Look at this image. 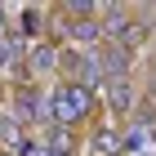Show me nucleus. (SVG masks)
I'll return each instance as SVG.
<instances>
[{
  "instance_id": "nucleus-9",
  "label": "nucleus",
  "mask_w": 156,
  "mask_h": 156,
  "mask_svg": "<svg viewBox=\"0 0 156 156\" xmlns=\"http://www.w3.org/2000/svg\"><path fill=\"white\" fill-rule=\"evenodd\" d=\"M72 36L80 40V45H89V40L103 36V23H98V18H76V23H72Z\"/></svg>"
},
{
  "instance_id": "nucleus-7",
  "label": "nucleus",
  "mask_w": 156,
  "mask_h": 156,
  "mask_svg": "<svg viewBox=\"0 0 156 156\" xmlns=\"http://www.w3.org/2000/svg\"><path fill=\"white\" fill-rule=\"evenodd\" d=\"M18 49H23V36H13V27H9V36L0 40V67H5V72L18 67Z\"/></svg>"
},
{
  "instance_id": "nucleus-3",
  "label": "nucleus",
  "mask_w": 156,
  "mask_h": 156,
  "mask_svg": "<svg viewBox=\"0 0 156 156\" xmlns=\"http://www.w3.org/2000/svg\"><path fill=\"white\" fill-rule=\"evenodd\" d=\"M58 62H67L76 72V85L80 89H94L98 80H103V62H98V54H72V58H58Z\"/></svg>"
},
{
  "instance_id": "nucleus-10",
  "label": "nucleus",
  "mask_w": 156,
  "mask_h": 156,
  "mask_svg": "<svg viewBox=\"0 0 156 156\" xmlns=\"http://www.w3.org/2000/svg\"><path fill=\"white\" fill-rule=\"evenodd\" d=\"M125 147V138H120L116 129H98V138H94V152L98 156H112V152H120Z\"/></svg>"
},
{
  "instance_id": "nucleus-1",
  "label": "nucleus",
  "mask_w": 156,
  "mask_h": 156,
  "mask_svg": "<svg viewBox=\"0 0 156 156\" xmlns=\"http://www.w3.org/2000/svg\"><path fill=\"white\" fill-rule=\"evenodd\" d=\"M89 103H94V94H89V89H80V85L72 80V85H58V89L49 94L45 112L58 120V125H67V120H80L85 112H89Z\"/></svg>"
},
{
  "instance_id": "nucleus-6",
  "label": "nucleus",
  "mask_w": 156,
  "mask_h": 156,
  "mask_svg": "<svg viewBox=\"0 0 156 156\" xmlns=\"http://www.w3.org/2000/svg\"><path fill=\"white\" fill-rule=\"evenodd\" d=\"M107 103H112V112H129L134 107V85L129 80H112L107 85Z\"/></svg>"
},
{
  "instance_id": "nucleus-11",
  "label": "nucleus",
  "mask_w": 156,
  "mask_h": 156,
  "mask_svg": "<svg viewBox=\"0 0 156 156\" xmlns=\"http://www.w3.org/2000/svg\"><path fill=\"white\" fill-rule=\"evenodd\" d=\"M40 31V9H31L27 5L23 13H18V27H13V36H36Z\"/></svg>"
},
{
  "instance_id": "nucleus-8",
  "label": "nucleus",
  "mask_w": 156,
  "mask_h": 156,
  "mask_svg": "<svg viewBox=\"0 0 156 156\" xmlns=\"http://www.w3.org/2000/svg\"><path fill=\"white\" fill-rule=\"evenodd\" d=\"M31 67L36 72H54L58 67V49L54 45H31Z\"/></svg>"
},
{
  "instance_id": "nucleus-2",
  "label": "nucleus",
  "mask_w": 156,
  "mask_h": 156,
  "mask_svg": "<svg viewBox=\"0 0 156 156\" xmlns=\"http://www.w3.org/2000/svg\"><path fill=\"white\" fill-rule=\"evenodd\" d=\"M0 152H9V156H31L36 143H31V134H27L18 120H0Z\"/></svg>"
},
{
  "instance_id": "nucleus-4",
  "label": "nucleus",
  "mask_w": 156,
  "mask_h": 156,
  "mask_svg": "<svg viewBox=\"0 0 156 156\" xmlns=\"http://www.w3.org/2000/svg\"><path fill=\"white\" fill-rule=\"evenodd\" d=\"M13 112H18V125H23V120H40V116H49L36 89H18V94H13Z\"/></svg>"
},
{
  "instance_id": "nucleus-5",
  "label": "nucleus",
  "mask_w": 156,
  "mask_h": 156,
  "mask_svg": "<svg viewBox=\"0 0 156 156\" xmlns=\"http://www.w3.org/2000/svg\"><path fill=\"white\" fill-rule=\"evenodd\" d=\"M98 62H103V76H112V80H125V72H129V49L112 45V49H103V54H98Z\"/></svg>"
}]
</instances>
